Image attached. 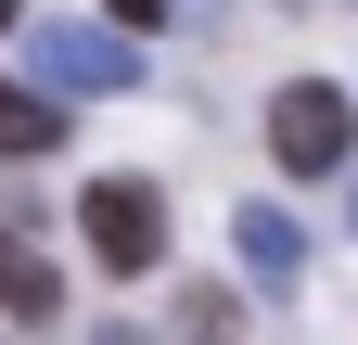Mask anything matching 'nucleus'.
I'll return each mask as SVG.
<instances>
[{
	"instance_id": "f257e3e1",
	"label": "nucleus",
	"mask_w": 358,
	"mask_h": 345,
	"mask_svg": "<svg viewBox=\"0 0 358 345\" xmlns=\"http://www.w3.org/2000/svg\"><path fill=\"white\" fill-rule=\"evenodd\" d=\"M77 230H90L103 269H154V256H166V192L154 179H90L77 192Z\"/></svg>"
},
{
	"instance_id": "f03ea898",
	"label": "nucleus",
	"mask_w": 358,
	"mask_h": 345,
	"mask_svg": "<svg viewBox=\"0 0 358 345\" xmlns=\"http://www.w3.org/2000/svg\"><path fill=\"white\" fill-rule=\"evenodd\" d=\"M345 141H358V103H345V90H320V77H294V90L268 103V154H282L294 179L345 166Z\"/></svg>"
},
{
	"instance_id": "7ed1b4c3",
	"label": "nucleus",
	"mask_w": 358,
	"mask_h": 345,
	"mask_svg": "<svg viewBox=\"0 0 358 345\" xmlns=\"http://www.w3.org/2000/svg\"><path fill=\"white\" fill-rule=\"evenodd\" d=\"M38 90H141L128 26H38Z\"/></svg>"
},
{
	"instance_id": "20e7f679",
	"label": "nucleus",
	"mask_w": 358,
	"mask_h": 345,
	"mask_svg": "<svg viewBox=\"0 0 358 345\" xmlns=\"http://www.w3.org/2000/svg\"><path fill=\"white\" fill-rule=\"evenodd\" d=\"M0 307L13 320H64V281H52V256H38L26 230H0Z\"/></svg>"
},
{
	"instance_id": "39448f33",
	"label": "nucleus",
	"mask_w": 358,
	"mask_h": 345,
	"mask_svg": "<svg viewBox=\"0 0 358 345\" xmlns=\"http://www.w3.org/2000/svg\"><path fill=\"white\" fill-rule=\"evenodd\" d=\"M243 269H256V281H294V269H307V243H294L282 205H243Z\"/></svg>"
},
{
	"instance_id": "423d86ee",
	"label": "nucleus",
	"mask_w": 358,
	"mask_h": 345,
	"mask_svg": "<svg viewBox=\"0 0 358 345\" xmlns=\"http://www.w3.org/2000/svg\"><path fill=\"white\" fill-rule=\"evenodd\" d=\"M64 141V103L52 90H0V154H52Z\"/></svg>"
},
{
	"instance_id": "0eeeda50",
	"label": "nucleus",
	"mask_w": 358,
	"mask_h": 345,
	"mask_svg": "<svg viewBox=\"0 0 358 345\" xmlns=\"http://www.w3.org/2000/svg\"><path fill=\"white\" fill-rule=\"evenodd\" d=\"M103 13H115L128 38H141V26H166V13H179V0H103Z\"/></svg>"
},
{
	"instance_id": "6e6552de",
	"label": "nucleus",
	"mask_w": 358,
	"mask_h": 345,
	"mask_svg": "<svg viewBox=\"0 0 358 345\" xmlns=\"http://www.w3.org/2000/svg\"><path fill=\"white\" fill-rule=\"evenodd\" d=\"M0 26H13V0H0Z\"/></svg>"
}]
</instances>
